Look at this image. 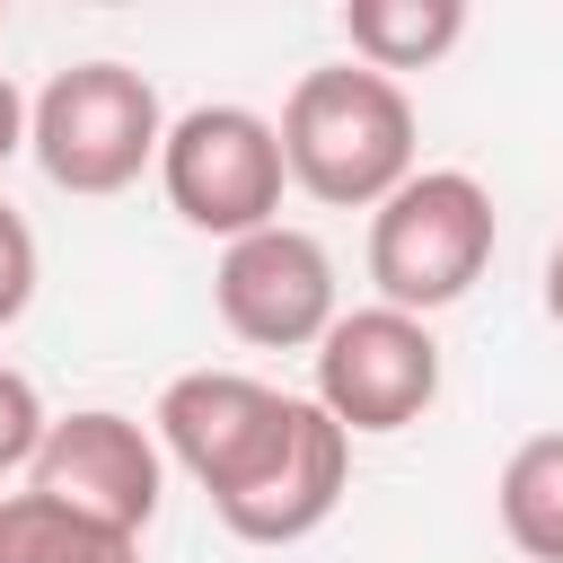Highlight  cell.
I'll return each instance as SVG.
<instances>
[{
    "label": "cell",
    "mask_w": 563,
    "mask_h": 563,
    "mask_svg": "<svg viewBox=\"0 0 563 563\" xmlns=\"http://www.w3.org/2000/svg\"><path fill=\"white\" fill-rule=\"evenodd\" d=\"M273 132H282V176L325 211H378L413 176V97L361 62L299 70Z\"/></svg>",
    "instance_id": "obj_1"
},
{
    "label": "cell",
    "mask_w": 563,
    "mask_h": 563,
    "mask_svg": "<svg viewBox=\"0 0 563 563\" xmlns=\"http://www.w3.org/2000/svg\"><path fill=\"white\" fill-rule=\"evenodd\" d=\"M158 141H167L158 88L132 62H70L26 97V150L62 194L97 202L141 185V167H158Z\"/></svg>",
    "instance_id": "obj_2"
},
{
    "label": "cell",
    "mask_w": 563,
    "mask_h": 563,
    "mask_svg": "<svg viewBox=\"0 0 563 563\" xmlns=\"http://www.w3.org/2000/svg\"><path fill=\"white\" fill-rule=\"evenodd\" d=\"M493 264V194L466 167H413L378 211H369V282L378 308L431 317L457 308Z\"/></svg>",
    "instance_id": "obj_3"
},
{
    "label": "cell",
    "mask_w": 563,
    "mask_h": 563,
    "mask_svg": "<svg viewBox=\"0 0 563 563\" xmlns=\"http://www.w3.org/2000/svg\"><path fill=\"white\" fill-rule=\"evenodd\" d=\"M158 185H167L185 229L238 246V238L282 220V185H290L282 176V132L255 106H194L158 141Z\"/></svg>",
    "instance_id": "obj_4"
},
{
    "label": "cell",
    "mask_w": 563,
    "mask_h": 563,
    "mask_svg": "<svg viewBox=\"0 0 563 563\" xmlns=\"http://www.w3.org/2000/svg\"><path fill=\"white\" fill-rule=\"evenodd\" d=\"M440 396V334L405 308H343L317 334V413L343 422V440L413 431Z\"/></svg>",
    "instance_id": "obj_5"
},
{
    "label": "cell",
    "mask_w": 563,
    "mask_h": 563,
    "mask_svg": "<svg viewBox=\"0 0 563 563\" xmlns=\"http://www.w3.org/2000/svg\"><path fill=\"white\" fill-rule=\"evenodd\" d=\"M150 422H158V457H176L220 510V501H238L246 484L273 475V457L290 449L299 396H282L246 369H185V378L158 387Z\"/></svg>",
    "instance_id": "obj_6"
},
{
    "label": "cell",
    "mask_w": 563,
    "mask_h": 563,
    "mask_svg": "<svg viewBox=\"0 0 563 563\" xmlns=\"http://www.w3.org/2000/svg\"><path fill=\"white\" fill-rule=\"evenodd\" d=\"M26 493L79 510V519H106L123 537H141L158 519V493H167V457L158 440L114 413V405H79V413H53L44 422V449L26 466Z\"/></svg>",
    "instance_id": "obj_7"
},
{
    "label": "cell",
    "mask_w": 563,
    "mask_h": 563,
    "mask_svg": "<svg viewBox=\"0 0 563 563\" xmlns=\"http://www.w3.org/2000/svg\"><path fill=\"white\" fill-rule=\"evenodd\" d=\"M211 299H220V325L255 352H299L317 343L343 308H334V255L325 238L273 220L238 246H220V273H211Z\"/></svg>",
    "instance_id": "obj_8"
},
{
    "label": "cell",
    "mask_w": 563,
    "mask_h": 563,
    "mask_svg": "<svg viewBox=\"0 0 563 563\" xmlns=\"http://www.w3.org/2000/svg\"><path fill=\"white\" fill-rule=\"evenodd\" d=\"M343 493H352V440H343V422H325V413L299 396L290 449L273 457L264 484H246L238 501H220V528H229L238 545H299V537H317V528L343 510Z\"/></svg>",
    "instance_id": "obj_9"
},
{
    "label": "cell",
    "mask_w": 563,
    "mask_h": 563,
    "mask_svg": "<svg viewBox=\"0 0 563 563\" xmlns=\"http://www.w3.org/2000/svg\"><path fill=\"white\" fill-rule=\"evenodd\" d=\"M352 62L396 79V70H431L457 35H466V0H352L343 9Z\"/></svg>",
    "instance_id": "obj_10"
},
{
    "label": "cell",
    "mask_w": 563,
    "mask_h": 563,
    "mask_svg": "<svg viewBox=\"0 0 563 563\" xmlns=\"http://www.w3.org/2000/svg\"><path fill=\"white\" fill-rule=\"evenodd\" d=\"M493 510H501V537L528 563H563V431H528L501 457Z\"/></svg>",
    "instance_id": "obj_11"
},
{
    "label": "cell",
    "mask_w": 563,
    "mask_h": 563,
    "mask_svg": "<svg viewBox=\"0 0 563 563\" xmlns=\"http://www.w3.org/2000/svg\"><path fill=\"white\" fill-rule=\"evenodd\" d=\"M0 563H141V537L79 519L44 493H9L0 501Z\"/></svg>",
    "instance_id": "obj_12"
},
{
    "label": "cell",
    "mask_w": 563,
    "mask_h": 563,
    "mask_svg": "<svg viewBox=\"0 0 563 563\" xmlns=\"http://www.w3.org/2000/svg\"><path fill=\"white\" fill-rule=\"evenodd\" d=\"M44 396H35V378L26 369H9L0 361V475H18V466H35V449H44Z\"/></svg>",
    "instance_id": "obj_13"
},
{
    "label": "cell",
    "mask_w": 563,
    "mask_h": 563,
    "mask_svg": "<svg viewBox=\"0 0 563 563\" xmlns=\"http://www.w3.org/2000/svg\"><path fill=\"white\" fill-rule=\"evenodd\" d=\"M26 299H35V229H26V211L0 202V334L26 317Z\"/></svg>",
    "instance_id": "obj_14"
},
{
    "label": "cell",
    "mask_w": 563,
    "mask_h": 563,
    "mask_svg": "<svg viewBox=\"0 0 563 563\" xmlns=\"http://www.w3.org/2000/svg\"><path fill=\"white\" fill-rule=\"evenodd\" d=\"M26 150V97H18V79L0 70V167Z\"/></svg>",
    "instance_id": "obj_15"
},
{
    "label": "cell",
    "mask_w": 563,
    "mask_h": 563,
    "mask_svg": "<svg viewBox=\"0 0 563 563\" xmlns=\"http://www.w3.org/2000/svg\"><path fill=\"white\" fill-rule=\"evenodd\" d=\"M545 317L563 325V238H554V255H545Z\"/></svg>",
    "instance_id": "obj_16"
}]
</instances>
